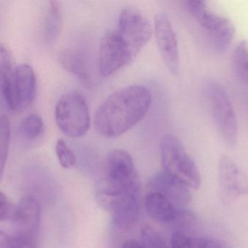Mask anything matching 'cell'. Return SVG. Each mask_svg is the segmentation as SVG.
<instances>
[{
	"label": "cell",
	"mask_w": 248,
	"mask_h": 248,
	"mask_svg": "<svg viewBox=\"0 0 248 248\" xmlns=\"http://www.w3.org/2000/svg\"><path fill=\"white\" fill-rule=\"evenodd\" d=\"M55 152L60 165L63 168L69 169L77 164V157L64 140L59 139L55 145Z\"/></svg>",
	"instance_id": "d4e9b609"
},
{
	"label": "cell",
	"mask_w": 248,
	"mask_h": 248,
	"mask_svg": "<svg viewBox=\"0 0 248 248\" xmlns=\"http://www.w3.org/2000/svg\"><path fill=\"white\" fill-rule=\"evenodd\" d=\"M117 31H108L100 42L99 50L98 68L100 76L113 75L134 61Z\"/></svg>",
	"instance_id": "9c48e42d"
},
{
	"label": "cell",
	"mask_w": 248,
	"mask_h": 248,
	"mask_svg": "<svg viewBox=\"0 0 248 248\" xmlns=\"http://www.w3.org/2000/svg\"><path fill=\"white\" fill-rule=\"evenodd\" d=\"M44 121L37 114L29 115L20 126V133L27 140H35L43 133Z\"/></svg>",
	"instance_id": "44dd1931"
},
{
	"label": "cell",
	"mask_w": 248,
	"mask_h": 248,
	"mask_svg": "<svg viewBox=\"0 0 248 248\" xmlns=\"http://www.w3.org/2000/svg\"><path fill=\"white\" fill-rule=\"evenodd\" d=\"M62 22V13L60 3L49 1L46 7L45 21V35L48 42H53L59 34Z\"/></svg>",
	"instance_id": "d6986e66"
},
{
	"label": "cell",
	"mask_w": 248,
	"mask_h": 248,
	"mask_svg": "<svg viewBox=\"0 0 248 248\" xmlns=\"http://www.w3.org/2000/svg\"><path fill=\"white\" fill-rule=\"evenodd\" d=\"M0 248H35V240L0 231Z\"/></svg>",
	"instance_id": "cb8c5ba5"
},
{
	"label": "cell",
	"mask_w": 248,
	"mask_h": 248,
	"mask_svg": "<svg viewBox=\"0 0 248 248\" xmlns=\"http://www.w3.org/2000/svg\"><path fill=\"white\" fill-rule=\"evenodd\" d=\"M122 248H144L142 244L134 240L128 241L124 245Z\"/></svg>",
	"instance_id": "4316f807"
},
{
	"label": "cell",
	"mask_w": 248,
	"mask_h": 248,
	"mask_svg": "<svg viewBox=\"0 0 248 248\" xmlns=\"http://www.w3.org/2000/svg\"><path fill=\"white\" fill-rule=\"evenodd\" d=\"M153 28L163 62L173 75H177L180 69L179 45L173 25L168 15L158 13L155 19Z\"/></svg>",
	"instance_id": "30bf717a"
},
{
	"label": "cell",
	"mask_w": 248,
	"mask_h": 248,
	"mask_svg": "<svg viewBox=\"0 0 248 248\" xmlns=\"http://www.w3.org/2000/svg\"><path fill=\"white\" fill-rule=\"evenodd\" d=\"M150 192H158L167 198L179 211H186L191 202L189 188L166 173H159L150 179Z\"/></svg>",
	"instance_id": "4fadbf2b"
},
{
	"label": "cell",
	"mask_w": 248,
	"mask_h": 248,
	"mask_svg": "<svg viewBox=\"0 0 248 248\" xmlns=\"http://www.w3.org/2000/svg\"><path fill=\"white\" fill-rule=\"evenodd\" d=\"M102 208L108 211L113 223L122 230L134 227L140 215V186L121 192H97Z\"/></svg>",
	"instance_id": "52a82bcc"
},
{
	"label": "cell",
	"mask_w": 248,
	"mask_h": 248,
	"mask_svg": "<svg viewBox=\"0 0 248 248\" xmlns=\"http://www.w3.org/2000/svg\"><path fill=\"white\" fill-rule=\"evenodd\" d=\"M140 186V179L131 154L122 149H115L108 154L104 179L97 191L120 192Z\"/></svg>",
	"instance_id": "8992f818"
},
{
	"label": "cell",
	"mask_w": 248,
	"mask_h": 248,
	"mask_svg": "<svg viewBox=\"0 0 248 248\" xmlns=\"http://www.w3.org/2000/svg\"><path fill=\"white\" fill-rule=\"evenodd\" d=\"M218 183L221 199L230 203L248 193V182L235 162L221 155L218 164Z\"/></svg>",
	"instance_id": "8fae6325"
},
{
	"label": "cell",
	"mask_w": 248,
	"mask_h": 248,
	"mask_svg": "<svg viewBox=\"0 0 248 248\" xmlns=\"http://www.w3.org/2000/svg\"><path fill=\"white\" fill-rule=\"evenodd\" d=\"M151 103V92L144 86L133 84L119 89L109 95L96 111V131L106 138H117L145 116Z\"/></svg>",
	"instance_id": "6da1fadb"
},
{
	"label": "cell",
	"mask_w": 248,
	"mask_h": 248,
	"mask_svg": "<svg viewBox=\"0 0 248 248\" xmlns=\"http://www.w3.org/2000/svg\"><path fill=\"white\" fill-rule=\"evenodd\" d=\"M16 206L9 200L4 194L0 192V221L11 220Z\"/></svg>",
	"instance_id": "484cf974"
},
{
	"label": "cell",
	"mask_w": 248,
	"mask_h": 248,
	"mask_svg": "<svg viewBox=\"0 0 248 248\" xmlns=\"http://www.w3.org/2000/svg\"><path fill=\"white\" fill-rule=\"evenodd\" d=\"M36 87L37 82L33 68L29 64L17 66L14 84L16 110L25 109L33 103Z\"/></svg>",
	"instance_id": "5bb4252c"
},
{
	"label": "cell",
	"mask_w": 248,
	"mask_h": 248,
	"mask_svg": "<svg viewBox=\"0 0 248 248\" xmlns=\"http://www.w3.org/2000/svg\"><path fill=\"white\" fill-rule=\"evenodd\" d=\"M124 45L134 58L151 39L154 28L148 17L139 9L124 8L116 29Z\"/></svg>",
	"instance_id": "ba28073f"
},
{
	"label": "cell",
	"mask_w": 248,
	"mask_h": 248,
	"mask_svg": "<svg viewBox=\"0 0 248 248\" xmlns=\"http://www.w3.org/2000/svg\"><path fill=\"white\" fill-rule=\"evenodd\" d=\"M55 122L60 131L72 138L82 137L90 128V114L85 97L73 90L64 94L57 103Z\"/></svg>",
	"instance_id": "277c9868"
},
{
	"label": "cell",
	"mask_w": 248,
	"mask_h": 248,
	"mask_svg": "<svg viewBox=\"0 0 248 248\" xmlns=\"http://www.w3.org/2000/svg\"><path fill=\"white\" fill-rule=\"evenodd\" d=\"M10 142V120L7 115L0 116V179L8 156Z\"/></svg>",
	"instance_id": "7402d4cb"
},
{
	"label": "cell",
	"mask_w": 248,
	"mask_h": 248,
	"mask_svg": "<svg viewBox=\"0 0 248 248\" xmlns=\"http://www.w3.org/2000/svg\"><path fill=\"white\" fill-rule=\"evenodd\" d=\"M170 248H230L224 240L173 231Z\"/></svg>",
	"instance_id": "ac0fdd59"
},
{
	"label": "cell",
	"mask_w": 248,
	"mask_h": 248,
	"mask_svg": "<svg viewBox=\"0 0 248 248\" xmlns=\"http://www.w3.org/2000/svg\"><path fill=\"white\" fill-rule=\"evenodd\" d=\"M141 238L144 248H170L168 246L166 239L155 229L146 225L141 229Z\"/></svg>",
	"instance_id": "603a6c76"
},
{
	"label": "cell",
	"mask_w": 248,
	"mask_h": 248,
	"mask_svg": "<svg viewBox=\"0 0 248 248\" xmlns=\"http://www.w3.org/2000/svg\"><path fill=\"white\" fill-rule=\"evenodd\" d=\"M41 207L39 202L30 196L20 199L15 208L11 221L16 226L17 235L35 240L40 225Z\"/></svg>",
	"instance_id": "7c38bea8"
},
{
	"label": "cell",
	"mask_w": 248,
	"mask_h": 248,
	"mask_svg": "<svg viewBox=\"0 0 248 248\" xmlns=\"http://www.w3.org/2000/svg\"><path fill=\"white\" fill-rule=\"evenodd\" d=\"M59 61L62 66L77 77L84 86L88 88L93 86L87 62L80 52L73 50H65L60 54Z\"/></svg>",
	"instance_id": "e0dca14e"
},
{
	"label": "cell",
	"mask_w": 248,
	"mask_h": 248,
	"mask_svg": "<svg viewBox=\"0 0 248 248\" xmlns=\"http://www.w3.org/2000/svg\"><path fill=\"white\" fill-rule=\"evenodd\" d=\"M160 149L163 172L189 189H198L201 183L199 170L180 140L174 135H164Z\"/></svg>",
	"instance_id": "7a4b0ae2"
},
{
	"label": "cell",
	"mask_w": 248,
	"mask_h": 248,
	"mask_svg": "<svg viewBox=\"0 0 248 248\" xmlns=\"http://www.w3.org/2000/svg\"><path fill=\"white\" fill-rule=\"evenodd\" d=\"M232 64L239 79L248 84V41H241L235 47L232 55Z\"/></svg>",
	"instance_id": "ffe728a7"
},
{
	"label": "cell",
	"mask_w": 248,
	"mask_h": 248,
	"mask_svg": "<svg viewBox=\"0 0 248 248\" xmlns=\"http://www.w3.org/2000/svg\"><path fill=\"white\" fill-rule=\"evenodd\" d=\"M206 95L217 131L227 145L234 147L238 140V123L227 90L219 82L211 80L206 86Z\"/></svg>",
	"instance_id": "5b68a950"
},
{
	"label": "cell",
	"mask_w": 248,
	"mask_h": 248,
	"mask_svg": "<svg viewBox=\"0 0 248 248\" xmlns=\"http://www.w3.org/2000/svg\"><path fill=\"white\" fill-rule=\"evenodd\" d=\"M185 4L186 10L209 36L214 50L218 54L225 52L235 34V26L232 20L210 10L205 1L189 0Z\"/></svg>",
	"instance_id": "3957f363"
},
{
	"label": "cell",
	"mask_w": 248,
	"mask_h": 248,
	"mask_svg": "<svg viewBox=\"0 0 248 248\" xmlns=\"http://www.w3.org/2000/svg\"><path fill=\"white\" fill-rule=\"evenodd\" d=\"M17 66L10 48L0 42V90L9 107L13 110H16L14 84Z\"/></svg>",
	"instance_id": "9a60e30c"
},
{
	"label": "cell",
	"mask_w": 248,
	"mask_h": 248,
	"mask_svg": "<svg viewBox=\"0 0 248 248\" xmlns=\"http://www.w3.org/2000/svg\"><path fill=\"white\" fill-rule=\"evenodd\" d=\"M144 207L153 220L162 224H173L184 211H179L167 198L155 192L146 195Z\"/></svg>",
	"instance_id": "2e32d148"
}]
</instances>
